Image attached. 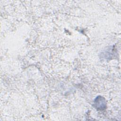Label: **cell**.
I'll return each mask as SVG.
<instances>
[{
	"label": "cell",
	"instance_id": "6da1fadb",
	"mask_svg": "<svg viewBox=\"0 0 121 121\" xmlns=\"http://www.w3.org/2000/svg\"><path fill=\"white\" fill-rule=\"evenodd\" d=\"M95 107L98 110H103L106 108V101L101 96L97 97L94 101Z\"/></svg>",
	"mask_w": 121,
	"mask_h": 121
}]
</instances>
